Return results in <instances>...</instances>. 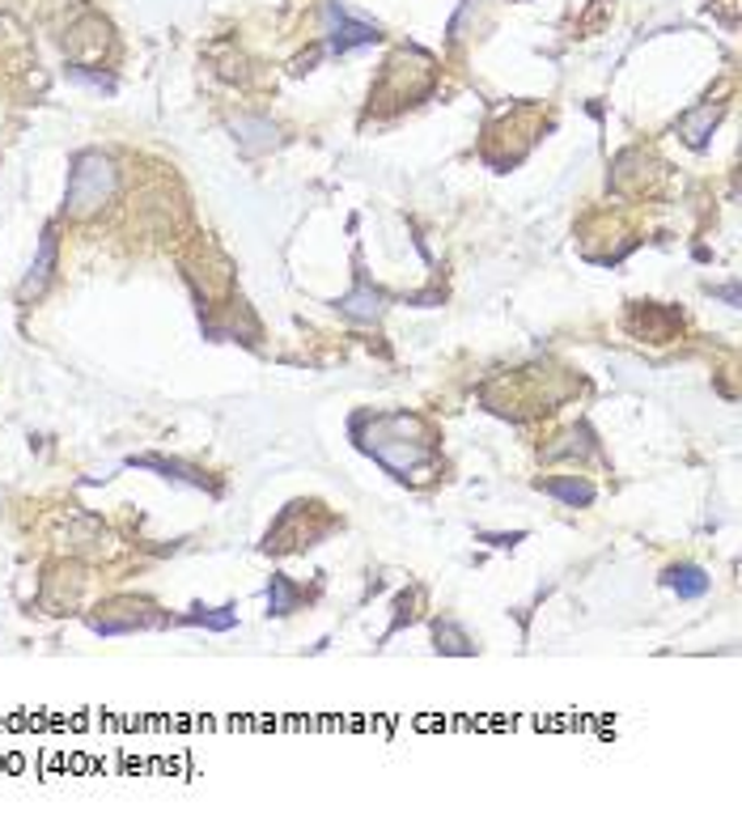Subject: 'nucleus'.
Listing matches in <instances>:
<instances>
[{
  "mask_svg": "<svg viewBox=\"0 0 742 827\" xmlns=\"http://www.w3.org/2000/svg\"><path fill=\"white\" fill-rule=\"evenodd\" d=\"M272 591H276V598H272V611H289V598H293V594H289V586H284V577H276V582H272Z\"/></svg>",
  "mask_w": 742,
  "mask_h": 827,
  "instance_id": "nucleus-5",
  "label": "nucleus"
},
{
  "mask_svg": "<svg viewBox=\"0 0 742 827\" xmlns=\"http://www.w3.org/2000/svg\"><path fill=\"white\" fill-rule=\"evenodd\" d=\"M547 488H551L556 497H564V501H573V506H586L589 497H594V492H589L586 484H547Z\"/></svg>",
  "mask_w": 742,
  "mask_h": 827,
  "instance_id": "nucleus-4",
  "label": "nucleus"
},
{
  "mask_svg": "<svg viewBox=\"0 0 742 827\" xmlns=\"http://www.w3.org/2000/svg\"><path fill=\"white\" fill-rule=\"evenodd\" d=\"M115 192V166L102 154H81L69 174V212L73 217H89L98 212Z\"/></svg>",
  "mask_w": 742,
  "mask_h": 827,
  "instance_id": "nucleus-1",
  "label": "nucleus"
},
{
  "mask_svg": "<svg viewBox=\"0 0 742 827\" xmlns=\"http://www.w3.org/2000/svg\"><path fill=\"white\" fill-rule=\"evenodd\" d=\"M670 586L683 594V598H701L704 591H708V582H704V573L701 569H692V564H683V569H674L670 573Z\"/></svg>",
  "mask_w": 742,
  "mask_h": 827,
  "instance_id": "nucleus-3",
  "label": "nucleus"
},
{
  "mask_svg": "<svg viewBox=\"0 0 742 827\" xmlns=\"http://www.w3.org/2000/svg\"><path fill=\"white\" fill-rule=\"evenodd\" d=\"M51 264H56V234L47 230V234H42V255H39V264L31 268V280H26V293H39L42 284H47V276H51Z\"/></svg>",
  "mask_w": 742,
  "mask_h": 827,
  "instance_id": "nucleus-2",
  "label": "nucleus"
}]
</instances>
